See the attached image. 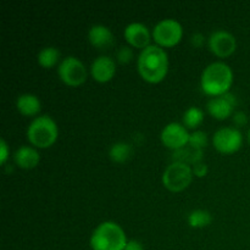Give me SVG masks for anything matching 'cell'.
Wrapping results in <instances>:
<instances>
[{
    "label": "cell",
    "instance_id": "cell-11",
    "mask_svg": "<svg viewBox=\"0 0 250 250\" xmlns=\"http://www.w3.org/2000/svg\"><path fill=\"white\" fill-rule=\"evenodd\" d=\"M236 95L231 92L221 95V97H215L208 102L207 109L208 112L216 120H226L229 117L233 116L234 107L237 106Z\"/></svg>",
    "mask_w": 250,
    "mask_h": 250
},
{
    "label": "cell",
    "instance_id": "cell-2",
    "mask_svg": "<svg viewBox=\"0 0 250 250\" xmlns=\"http://www.w3.org/2000/svg\"><path fill=\"white\" fill-rule=\"evenodd\" d=\"M233 83V71L227 63L216 61L210 63L203 71L200 77V87L207 95L221 97L229 92Z\"/></svg>",
    "mask_w": 250,
    "mask_h": 250
},
{
    "label": "cell",
    "instance_id": "cell-6",
    "mask_svg": "<svg viewBox=\"0 0 250 250\" xmlns=\"http://www.w3.org/2000/svg\"><path fill=\"white\" fill-rule=\"evenodd\" d=\"M155 45L160 48H172L181 42L183 37L182 24L173 19H164L154 26L151 32Z\"/></svg>",
    "mask_w": 250,
    "mask_h": 250
},
{
    "label": "cell",
    "instance_id": "cell-18",
    "mask_svg": "<svg viewBox=\"0 0 250 250\" xmlns=\"http://www.w3.org/2000/svg\"><path fill=\"white\" fill-rule=\"evenodd\" d=\"M132 155V148L129 144L125 143V142H117L114 143L109 149V158L111 161L116 164H124L131 158Z\"/></svg>",
    "mask_w": 250,
    "mask_h": 250
},
{
    "label": "cell",
    "instance_id": "cell-3",
    "mask_svg": "<svg viewBox=\"0 0 250 250\" xmlns=\"http://www.w3.org/2000/svg\"><path fill=\"white\" fill-rule=\"evenodd\" d=\"M127 242L122 227L114 221H105L98 225L89 239L92 250H124Z\"/></svg>",
    "mask_w": 250,
    "mask_h": 250
},
{
    "label": "cell",
    "instance_id": "cell-27",
    "mask_svg": "<svg viewBox=\"0 0 250 250\" xmlns=\"http://www.w3.org/2000/svg\"><path fill=\"white\" fill-rule=\"evenodd\" d=\"M190 43L194 48H203V45L205 44V37L199 32L193 33V36L190 37Z\"/></svg>",
    "mask_w": 250,
    "mask_h": 250
},
{
    "label": "cell",
    "instance_id": "cell-29",
    "mask_svg": "<svg viewBox=\"0 0 250 250\" xmlns=\"http://www.w3.org/2000/svg\"><path fill=\"white\" fill-rule=\"evenodd\" d=\"M247 139H248V143L250 144V129L248 131V133H247Z\"/></svg>",
    "mask_w": 250,
    "mask_h": 250
},
{
    "label": "cell",
    "instance_id": "cell-20",
    "mask_svg": "<svg viewBox=\"0 0 250 250\" xmlns=\"http://www.w3.org/2000/svg\"><path fill=\"white\" fill-rule=\"evenodd\" d=\"M187 221L192 229H205L211 224L212 216L208 210L197 209L188 214Z\"/></svg>",
    "mask_w": 250,
    "mask_h": 250
},
{
    "label": "cell",
    "instance_id": "cell-8",
    "mask_svg": "<svg viewBox=\"0 0 250 250\" xmlns=\"http://www.w3.org/2000/svg\"><path fill=\"white\" fill-rule=\"evenodd\" d=\"M212 144L221 154H234L243 144V134L234 127H222L212 136Z\"/></svg>",
    "mask_w": 250,
    "mask_h": 250
},
{
    "label": "cell",
    "instance_id": "cell-12",
    "mask_svg": "<svg viewBox=\"0 0 250 250\" xmlns=\"http://www.w3.org/2000/svg\"><path fill=\"white\" fill-rule=\"evenodd\" d=\"M124 37L129 45L142 50L151 45L150 39L153 38L148 27L141 22H132L127 24L124 31Z\"/></svg>",
    "mask_w": 250,
    "mask_h": 250
},
{
    "label": "cell",
    "instance_id": "cell-13",
    "mask_svg": "<svg viewBox=\"0 0 250 250\" xmlns=\"http://www.w3.org/2000/svg\"><path fill=\"white\" fill-rule=\"evenodd\" d=\"M116 73V62L110 56H99L90 66V75L94 81L99 83H107L114 78Z\"/></svg>",
    "mask_w": 250,
    "mask_h": 250
},
{
    "label": "cell",
    "instance_id": "cell-4",
    "mask_svg": "<svg viewBox=\"0 0 250 250\" xmlns=\"http://www.w3.org/2000/svg\"><path fill=\"white\" fill-rule=\"evenodd\" d=\"M59 137L56 122L50 116H38L27 128V139L37 149L50 148Z\"/></svg>",
    "mask_w": 250,
    "mask_h": 250
},
{
    "label": "cell",
    "instance_id": "cell-5",
    "mask_svg": "<svg viewBox=\"0 0 250 250\" xmlns=\"http://www.w3.org/2000/svg\"><path fill=\"white\" fill-rule=\"evenodd\" d=\"M192 166L172 161L163 173V185L167 190L178 193L189 187L193 180Z\"/></svg>",
    "mask_w": 250,
    "mask_h": 250
},
{
    "label": "cell",
    "instance_id": "cell-19",
    "mask_svg": "<svg viewBox=\"0 0 250 250\" xmlns=\"http://www.w3.org/2000/svg\"><path fill=\"white\" fill-rule=\"evenodd\" d=\"M38 63L44 68H51L58 65L60 60V51L55 46H46L38 53Z\"/></svg>",
    "mask_w": 250,
    "mask_h": 250
},
{
    "label": "cell",
    "instance_id": "cell-7",
    "mask_svg": "<svg viewBox=\"0 0 250 250\" xmlns=\"http://www.w3.org/2000/svg\"><path fill=\"white\" fill-rule=\"evenodd\" d=\"M58 75L60 80L70 87H78L87 80V68L80 59L67 56L59 63Z\"/></svg>",
    "mask_w": 250,
    "mask_h": 250
},
{
    "label": "cell",
    "instance_id": "cell-14",
    "mask_svg": "<svg viewBox=\"0 0 250 250\" xmlns=\"http://www.w3.org/2000/svg\"><path fill=\"white\" fill-rule=\"evenodd\" d=\"M88 41L94 48L107 49L114 43V34L109 27L104 24H94L88 31Z\"/></svg>",
    "mask_w": 250,
    "mask_h": 250
},
{
    "label": "cell",
    "instance_id": "cell-21",
    "mask_svg": "<svg viewBox=\"0 0 250 250\" xmlns=\"http://www.w3.org/2000/svg\"><path fill=\"white\" fill-rule=\"evenodd\" d=\"M204 121V111L197 106H190L183 114V126L187 129H195Z\"/></svg>",
    "mask_w": 250,
    "mask_h": 250
},
{
    "label": "cell",
    "instance_id": "cell-16",
    "mask_svg": "<svg viewBox=\"0 0 250 250\" xmlns=\"http://www.w3.org/2000/svg\"><path fill=\"white\" fill-rule=\"evenodd\" d=\"M16 109L23 116L33 117L41 112L42 103L37 95L26 93V94H22L17 98Z\"/></svg>",
    "mask_w": 250,
    "mask_h": 250
},
{
    "label": "cell",
    "instance_id": "cell-10",
    "mask_svg": "<svg viewBox=\"0 0 250 250\" xmlns=\"http://www.w3.org/2000/svg\"><path fill=\"white\" fill-rule=\"evenodd\" d=\"M189 136L190 133H188V129L182 124L171 122L164 127L160 134V139L166 148L176 151L183 146H188Z\"/></svg>",
    "mask_w": 250,
    "mask_h": 250
},
{
    "label": "cell",
    "instance_id": "cell-24",
    "mask_svg": "<svg viewBox=\"0 0 250 250\" xmlns=\"http://www.w3.org/2000/svg\"><path fill=\"white\" fill-rule=\"evenodd\" d=\"M192 168H193V175L197 176V177H199V178L205 177V176L208 175V172H209L208 165L205 163H203V161L195 164L194 166H192Z\"/></svg>",
    "mask_w": 250,
    "mask_h": 250
},
{
    "label": "cell",
    "instance_id": "cell-9",
    "mask_svg": "<svg viewBox=\"0 0 250 250\" xmlns=\"http://www.w3.org/2000/svg\"><path fill=\"white\" fill-rule=\"evenodd\" d=\"M208 46L210 51L217 58H229L236 51L237 39L229 32L225 29H217L210 34L208 39Z\"/></svg>",
    "mask_w": 250,
    "mask_h": 250
},
{
    "label": "cell",
    "instance_id": "cell-23",
    "mask_svg": "<svg viewBox=\"0 0 250 250\" xmlns=\"http://www.w3.org/2000/svg\"><path fill=\"white\" fill-rule=\"evenodd\" d=\"M134 58L131 46H121L116 53V59L120 63H129Z\"/></svg>",
    "mask_w": 250,
    "mask_h": 250
},
{
    "label": "cell",
    "instance_id": "cell-22",
    "mask_svg": "<svg viewBox=\"0 0 250 250\" xmlns=\"http://www.w3.org/2000/svg\"><path fill=\"white\" fill-rule=\"evenodd\" d=\"M189 144L193 148L203 150L208 146V134L203 131H194L189 136Z\"/></svg>",
    "mask_w": 250,
    "mask_h": 250
},
{
    "label": "cell",
    "instance_id": "cell-1",
    "mask_svg": "<svg viewBox=\"0 0 250 250\" xmlns=\"http://www.w3.org/2000/svg\"><path fill=\"white\" fill-rule=\"evenodd\" d=\"M141 77L148 83H160L168 72V55L165 49L158 45H149L143 49L137 61Z\"/></svg>",
    "mask_w": 250,
    "mask_h": 250
},
{
    "label": "cell",
    "instance_id": "cell-26",
    "mask_svg": "<svg viewBox=\"0 0 250 250\" xmlns=\"http://www.w3.org/2000/svg\"><path fill=\"white\" fill-rule=\"evenodd\" d=\"M9 155V146H7V143L4 139H1V141H0V164H1V165H5V164H6Z\"/></svg>",
    "mask_w": 250,
    "mask_h": 250
},
{
    "label": "cell",
    "instance_id": "cell-25",
    "mask_svg": "<svg viewBox=\"0 0 250 250\" xmlns=\"http://www.w3.org/2000/svg\"><path fill=\"white\" fill-rule=\"evenodd\" d=\"M232 120H233L234 125L238 127H243L248 124V115L244 111H236L232 116Z\"/></svg>",
    "mask_w": 250,
    "mask_h": 250
},
{
    "label": "cell",
    "instance_id": "cell-17",
    "mask_svg": "<svg viewBox=\"0 0 250 250\" xmlns=\"http://www.w3.org/2000/svg\"><path fill=\"white\" fill-rule=\"evenodd\" d=\"M203 155H204L203 150L193 148V146H190L188 144V146L173 151L172 161H177V163L186 164V165L194 166L195 164L200 163L203 160Z\"/></svg>",
    "mask_w": 250,
    "mask_h": 250
},
{
    "label": "cell",
    "instance_id": "cell-28",
    "mask_svg": "<svg viewBox=\"0 0 250 250\" xmlns=\"http://www.w3.org/2000/svg\"><path fill=\"white\" fill-rule=\"evenodd\" d=\"M124 250H144V247L139 241L131 239V241L127 242L126 247H125Z\"/></svg>",
    "mask_w": 250,
    "mask_h": 250
},
{
    "label": "cell",
    "instance_id": "cell-15",
    "mask_svg": "<svg viewBox=\"0 0 250 250\" xmlns=\"http://www.w3.org/2000/svg\"><path fill=\"white\" fill-rule=\"evenodd\" d=\"M14 161L20 168L32 170L38 166L39 161H41V154L34 146H22L15 151Z\"/></svg>",
    "mask_w": 250,
    "mask_h": 250
}]
</instances>
